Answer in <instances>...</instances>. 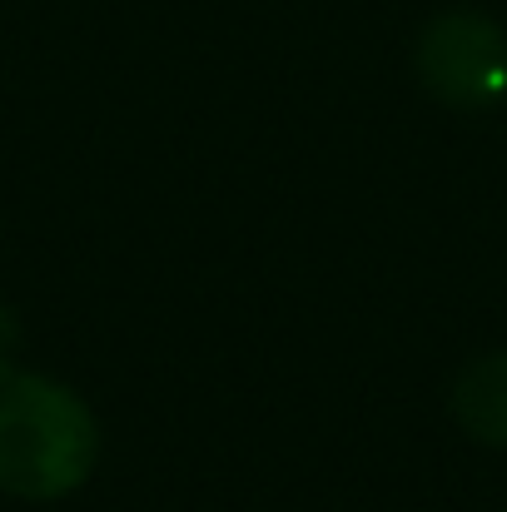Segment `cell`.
<instances>
[{
	"instance_id": "1",
	"label": "cell",
	"mask_w": 507,
	"mask_h": 512,
	"mask_svg": "<svg viewBox=\"0 0 507 512\" xmlns=\"http://www.w3.org/2000/svg\"><path fill=\"white\" fill-rule=\"evenodd\" d=\"M95 453V418L65 383L0 368V493L55 503L90 478Z\"/></svg>"
},
{
	"instance_id": "2",
	"label": "cell",
	"mask_w": 507,
	"mask_h": 512,
	"mask_svg": "<svg viewBox=\"0 0 507 512\" xmlns=\"http://www.w3.org/2000/svg\"><path fill=\"white\" fill-rule=\"evenodd\" d=\"M418 80L448 110H488L507 95V35L483 10H448L418 35Z\"/></svg>"
},
{
	"instance_id": "3",
	"label": "cell",
	"mask_w": 507,
	"mask_h": 512,
	"mask_svg": "<svg viewBox=\"0 0 507 512\" xmlns=\"http://www.w3.org/2000/svg\"><path fill=\"white\" fill-rule=\"evenodd\" d=\"M453 418L468 438L488 448H507V353H483L458 373Z\"/></svg>"
},
{
	"instance_id": "4",
	"label": "cell",
	"mask_w": 507,
	"mask_h": 512,
	"mask_svg": "<svg viewBox=\"0 0 507 512\" xmlns=\"http://www.w3.org/2000/svg\"><path fill=\"white\" fill-rule=\"evenodd\" d=\"M15 343H20V324H15V314H10V309L0 304V358H5V353H10Z\"/></svg>"
}]
</instances>
